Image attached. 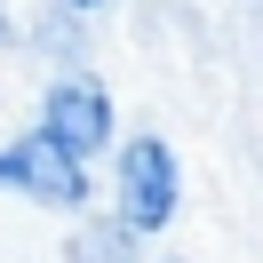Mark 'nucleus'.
<instances>
[{"mask_svg":"<svg viewBox=\"0 0 263 263\" xmlns=\"http://www.w3.org/2000/svg\"><path fill=\"white\" fill-rule=\"evenodd\" d=\"M176 215V152L160 136H136L120 152V231H160Z\"/></svg>","mask_w":263,"mask_h":263,"instance_id":"f257e3e1","label":"nucleus"},{"mask_svg":"<svg viewBox=\"0 0 263 263\" xmlns=\"http://www.w3.org/2000/svg\"><path fill=\"white\" fill-rule=\"evenodd\" d=\"M0 183L8 192H32L40 208H80L88 199V167L72 160V152H56L48 136H16V144H0Z\"/></svg>","mask_w":263,"mask_h":263,"instance_id":"f03ea898","label":"nucleus"},{"mask_svg":"<svg viewBox=\"0 0 263 263\" xmlns=\"http://www.w3.org/2000/svg\"><path fill=\"white\" fill-rule=\"evenodd\" d=\"M40 136H48L56 152H72V160L104 152L112 144V96H104V80H88V72L56 80L48 88V112H40Z\"/></svg>","mask_w":263,"mask_h":263,"instance_id":"7ed1b4c3","label":"nucleus"},{"mask_svg":"<svg viewBox=\"0 0 263 263\" xmlns=\"http://www.w3.org/2000/svg\"><path fill=\"white\" fill-rule=\"evenodd\" d=\"M80 8H96V0H80Z\"/></svg>","mask_w":263,"mask_h":263,"instance_id":"20e7f679","label":"nucleus"}]
</instances>
